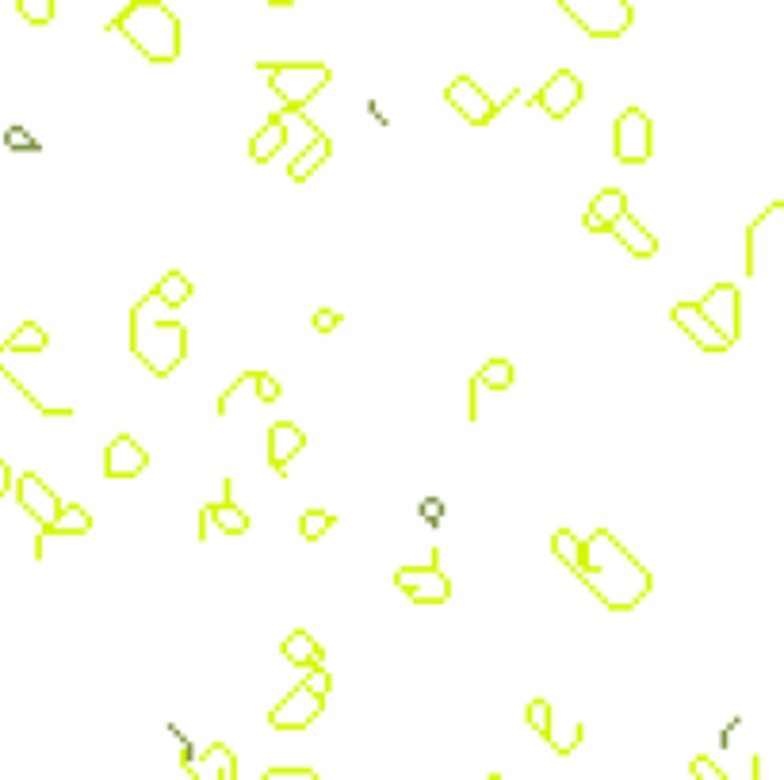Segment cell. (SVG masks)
I'll return each instance as SVG.
<instances>
[{
  "label": "cell",
  "mask_w": 784,
  "mask_h": 780,
  "mask_svg": "<svg viewBox=\"0 0 784 780\" xmlns=\"http://www.w3.org/2000/svg\"><path fill=\"white\" fill-rule=\"evenodd\" d=\"M578 578L609 612H632L651 597L654 589L651 570L639 563L609 528H597L589 540H582Z\"/></svg>",
  "instance_id": "obj_1"
},
{
  "label": "cell",
  "mask_w": 784,
  "mask_h": 780,
  "mask_svg": "<svg viewBox=\"0 0 784 780\" xmlns=\"http://www.w3.org/2000/svg\"><path fill=\"white\" fill-rule=\"evenodd\" d=\"M108 31L123 35L153 65H173L180 58V20L165 0H131Z\"/></svg>",
  "instance_id": "obj_2"
},
{
  "label": "cell",
  "mask_w": 784,
  "mask_h": 780,
  "mask_svg": "<svg viewBox=\"0 0 784 780\" xmlns=\"http://www.w3.org/2000/svg\"><path fill=\"white\" fill-rule=\"evenodd\" d=\"M165 303H157V295L138 299L131 310V352L146 364L150 375H173L184 356H188V329L180 322H165L157 318V310Z\"/></svg>",
  "instance_id": "obj_3"
},
{
  "label": "cell",
  "mask_w": 784,
  "mask_h": 780,
  "mask_svg": "<svg viewBox=\"0 0 784 780\" xmlns=\"http://www.w3.org/2000/svg\"><path fill=\"white\" fill-rule=\"evenodd\" d=\"M257 69L268 77V88L284 100V108L291 111H303L329 85V65L322 62H261Z\"/></svg>",
  "instance_id": "obj_4"
},
{
  "label": "cell",
  "mask_w": 784,
  "mask_h": 780,
  "mask_svg": "<svg viewBox=\"0 0 784 780\" xmlns=\"http://www.w3.org/2000/svg\"><path fill=\"white\" fill-rule=\"evenodd\" d=\"M559 8L589 39H620L635 23V8L628 0H559Z\"/></svg>",
  "instance_id": "obj_5"
},
{
  "label": "cell",
  "mask_w": 784,
  "mask_h": 780,
  "mask_svg": "<svg viewBox=\"0 0 784 780\" xmlns=\"http://www.w3.org/2000/svg\"><path fill=\"white\" fill-rule=\"evenodd\" d=\"M612 153L616 161L624 165H647L654 153V127L651 115L639 108H624L616 115V127H612Z\"/></svg>",
  "instance_id": "obj_6"
},
{
  "label": "cell",
  "mask_w": 784,
  "mask_h": 780,
  "mask_svg": "<svg viewBox=\"0 0 784 780\" xmlns=\"http://www.w3.org/2000/svg\"><path fill=\"white\" fill-rule=\"evenodd\" d=\"M513 96H517V92H509L505 100H494V96H490L475 77H456L452 85L444 88L448 108L456 111L463 123H471V127H486V123H494V115H498Z\"/></svg>",
  "instance_id": "obj_7"
},
{
  "label": "cell",
  "mask_w": 784,
  "mask_h": 780,
  "mask_svg": "<svg viewBox=\"0 0 784 780\" xmlns=\"http://www.w3.org/2000/svg\"><path fill=\"white\" fill-rule=\"evenodd\" d=\"M394 585H398L414 605H444V601L452 597V578L444 574L436 551L425 566H398Z\"/></svg>",
  "instance_id": "obj_8"
},
{
  "label": "cell",
  "mask_w": 784,
  "mask_h": 780,
  "mask_svg": "<svg viewBox=\"0 0 784 780\" xmlns=\"http://www.w3.org/2000/svg\"><path fill=\"white\" fill-rule=\"evenodd\" d=\"M582 96H586L582 81L570 69H559V73H551L544 85L528 96V108H540L551 119H567L570 111L582 104Z\"/></svg>",
  "instance_id": "obj_9"
},
{
  "label": "cell",
  "mask_w": 784,
  "mask_h": 780,
  "mask_svg": "<svg viewBox=\"0 0 784 780\" xmlns=\"http://www.w3.org/2000/svg\"><path fill=\"white\" fill-rule=\"evenodd\" d=\"M697 310L716 325L731 345L742 337V295L735 283H716L704 299H697Z\"/></svg>",
  "instance_id": "obj_10"
},
{
  "label": "cell",
  "mask_w": 784,
  "mask_h": 780,
  "mask_svg": "<svg viewBox=\"0 0 784 780\" xmlns=\"http://www.w3.org/2000/svg\"><path fill=\"white\" fill-rule=\"evenodd\" d=\"M326 712V696H314L306 685H295L291 693L268 712V727L276 731H306L318 723V715Z\"/></svg>",
  "instance_id": "obj_11"
},
{
  "label": "cell",
  "mask_w": 784,
  "mask_h": 780,
  "mask_svg": "<svg viewBox=\"0 0 784 780\" xmlns=\"http://www.w3.org/2000/svg\"><path fill=\"white\" fill-rule=\"evenodd\" d=\"M16 501H20V509L27 513V517L39 524V532H43L50 520L58 517V509H62V498L46 486L43 478L35 475V471H27V475H20L16 482Z\"/></svg>",
  "instance_id": "obj_12"
},
{
  "label": "cell",
  "mask_w": 784,
  "mask_h": 780,
  "mask_svg": "<svg viewBox=\"0 0 784 780\" xmlns=\"http://www.w3.org/2000/svg\"><path fill=\"white\" fill-rule=\"evenodd\" d=\"M150 467V452L134 440V436L119 433L104 448V478L111 482H127V478H138L142 471Z\"/></svg>",
  "instance_id": "obj_13"
},
{
  "label": "cell",
  "mask_w": 784,
  "mask_h": 780,
  "mask_svg": "<svg viewBox=\"0 0 784 780\" xmlns=\"http://www.w3.org/2000/svg\"><path fill=\"white\" fill-rule=\"evenodd\" d=\"M670 318H674L677 329H681V333H685L700 352H708V356H719V352H727V348H731V341H727L716 325L700 314L697 303H674Z\"/></svg>",
  "instance_id": "obj_14"
},
{
  "label": "cell",
  "mask_w": 784,
  "mask_h": 780,
  "mask_svg": "<svg viewBox=\"0 0 784 780\" xmlns=\"http://www.w3.org/2000/svg\"><path fill=\"white\" fill-rule=\"evenodd\" d=\"M306 448V433L299 425H291V421H276L272 429H268V463H272V471L276 475H287V467H291V459Z\"/></svg>",
  "instance_id": "obj_15"
},
{
  "label": "cell",
  "mask_w": 784,
  "mask_h": 780,
  "mask_svg": "<svg viewBox=\"0 0 784 780\" xmlns=\"http://www.w3.org/2000/svg\"><path fill=\"white\" fill-rule=\"evenodd\" d=\"M184 769L192 780H238V758L230 746L215 742L207 754L199 758H184Z\"/></svg>",
  "instance_id": "obj_16"
},
{
  "label": "cell",
  "mask_w": 784,
  "mask_h": 780,
  "mask_svg": "<svg viewBox=\"0 0 784 780\" xmlns=\"http://www.w3.org/2000/svg\"><path fill=\"white\" fill-rule=\"evenodd\" d=\"M609 238H616L628 253H632L635 260H651L654 253H658V238H654L651 230L639 222V218L632 215V211H624V215L616 218L609 226Z\"/></svg>",
  "instance_id": "obj_17"
},
{
  "label": "cell",
  "mask_w": 784,
  "mask_h": 780,
  "mask_svg": "<svg viewBox=\"0 0 784 780\" xmlns=\"http://www.w3.org/2000/svg\"><path fill=\"white\" fill-rule=\"evenodd\" d=\"M207 520H215L226 536H245V532H249V513H241L238 509V501L230 494V478H226V498L215 501V505H207V509L199 513V543L207 536Z\"/></svg>",
  "instance_id": "obj_18"
},
{
  "label": "cell",
  "mask_w": 784,
  "mask_h": 780,
  "mask_svg": "<svg viewBox=\"0 0 784 780\" xmlns=\"http://www.w3.org/2000/svg\"><path fill=\"white\" fill-rule=\"evenodd\" d=\"M628 211V195L620 188H601L586 207V230L589 234H609V226Z\"/></svg>",
  "instance_id": "obj_19"
},
{
  "label": "cell",
  "mask_w": 784,
  "mask_h": 780,
  "mask_svg": "<svg viewBox=\"0 0 784 780\" xmlns=\"http://www.w3.org/2000/svg\"><path fill=\"white\" fill-rule=\"evenodd\" d=\"M781 218H784V203L781 199H773L762 215L746 226V276L758 272V253H762V245L769 241V230H773Z\"/></svg>",
  "instance_id": "obj_20"
},
{
  "label": "cell",
  "mask_w": 784,
  "mask_h": 780,
  "mask_svg": "<svg viewBox=\"0 0 784 780\" xmlns=\"http://www.w3.org/2000/svg\"><path fill=\"white\" fill-rule=\"evenodd\" d=\"M85 532H92V513H88L85 505H62V509H58V517L50 520L43 532H39L35 559H43L46 536H85Z\"/></svg>",
  "instance_id": "obj_21"
},
{
  "label": "cell",
  "mask_w": 784,
  "mask_h": 780,
  "mask_svg": "<svg viewBox=\"0 0 784 780\" xmlns=\"http://www.w3.org/2000/svg\"><path fill=\"white\" fill-rule=\"evenodd\" d=\"M329 153H333V142H329V134H310V142H306V150L303 153H295L291 157V169H287V176L295 180V184H306L310 176L318 173L322 165L329 161Z\"/></svg>",
  "instance_id": "obj_22"
},
{
  "label": "cell",
  "mask_w": 784,
  "mask_h": 780,
  "mask_svg": "<svg viewBox=\"0 0 784 780\" xmlns=\"http://www.w3.org/2000/svg\"><path fill=\"white\" fill-rule=\"evenodd\" d=\"M284 146H287V123H284V115L276 111V115H272V119H268L253 138H249V157H253L257 165H268V161L284 150Z\"/></svg>",
  "instance_id": "obj_23"
},
{
  "label": "cell",
  "mask_w": 784,
  "mask_h": 780,
  "mask_svg": "<svg viewBox=\"0 0 784 780\" xmlns=\"http://www.w3.org/2000/svg\"><path fill=\"white\" fill-rule=\"evenodd\" d=\"M284 658L291 662V666H299V670H314V666H322L326 662V650H322V643L310 635V631L295 628L291 635L284 639Z\"/></svg>",
  "instance_id": "obj_24"
},
{
  "label": "cell",
  "mask_w": 784,
  "mask_h": 780,
  "mask_svg": "<svg viewBox=\"0 0 784 780\" xmlns=\"http://www.w3.org/2000/svg\"><path fill=\"white\" fill-rule=\"evenodd\" d=\"M153 295H157V303H165V306H184L188 299H192V295H196V287H192V280H188L184 272L169 268V272L157 280Z\"/></svg>",
  "instance_id": "obj_25"
},
{
  "label": "cell",
  "mask_w": 784,
  "mask_h": 780,
  "mask_svg": "<svg viewBox=\"0 0 784 780\" xmlns=\"http://www.w3.org/2000/svg\"><path fill=\"white\" fill-rule=\"evenodd\" d=\"M471 383H475V390H509L513 387V364L505 356H494L471 375Z\"/></svg>",
  "instance_id": "obj_26"
},
{
  "label": "cell",
  "mask_w": 784,
  "mask_h": 780,
  "mask_svg": "<svg viewBox=\"0 0 784 780\" xmlns=\"http://www.w3.org/2000/svg\"><path fill=\"white\" fill-rule=\"evenodd\" d=\"M50 345V333H46L39 322H23L16 325V333L0 345V352H46Z\"/></svg>",
  "instance_id": "obj_27"
},
{
  "label": "cell",
  "mask_w": 784,
  "mask_h": 780,
  "mask_svg": "<svg viewBox=\"0 0 784 780\" xmlns=\"http://www.w3.org/2000/svg\"><path fill=\"white\" fill-rule=\"evenodd\" d=\"M551 551H555L559 563H567L570 570L578 574V566H582V540H578L570 528H559V532L551 536Z\"/></svg>",
  "instance_id": "obj_28"
},
{
  "label": "cell",
  "mask_w": 784,
  "mask_h": 780,
  "mask_svg": "<svg viewBox=\"0 0 784 780\" xmlns=\"http://www.w3.org/2000/svg\"><path fill=\"white\" fill-rule=\"evenodd\" d=\"M333 524H337V517L326 513V509H306L303 517H299V536H303L306 543H318Z\"/></svg>",
  "instance_id": "obj_29"
},
{
  "label": "cell",
  "mask_w": 784,
  "mask_h": 780,
  "mask_svg": "<svg viewBox=\"0 0 784 780\" xmlns=\"http://www.w3.org/2000/svg\"><path fill=\"white\" fill-rule=\"evenodd\" d=\"M582 738H586V727H582V723H570L567 731H555V723H551V735H547L544 742H551L555 754H574V750L582 746Z\"/></svg>",
  "instance_id": "obj_30"
},
{
  "label": "cell",
  "mask_w": 784,
  "mask_h": 780,
  "mask_svg": "<svg viewBox=\"0 0 784 780\" xmlns=\"http://www.w3.org/2000/svg\"><path fill=\"white\" fill-rule=\"evenodd\" d=\"M16 12L23 16V23L46 27V23L54 20V0H16Z\"/></svg>",
  "instance_id": "obj_31"
},
{
  "label": "cell",
  "mask_w": 784,
  "mask_h": 780,
  "mask_svg": "<svg viewBox=\"0 0 784 780\" xmlns=\"http://www.w3.org/2000/svg\"><path fill=\"white\" fill-rule=\"evenodd\" d=\"M524 719H528V727H532V731H536L540 738L551 735V704H547L544 696L528 700V708H524Z\"/></svg>",
  "instance_id": "obj_32"
},
{
  "label": "cell",
  "mask_w": 784,
  "mask_h": 780,
  "mask_svg": "<svg viewBox=\"0 0 784 780\" xmlns=\"http://www.w3.org/2000/svg\"><path fill=\"white\" fill-rule=\"evenodd\" d=\"M249 383L257 387V398H261V402H280V394H284L280 379L268 375V371H249Z\"/></svg>",
  "instance_id": "obj_33"
},
{
  "label": "cell",
  "mask_w": 784,
  "mask_h": 780,
  "mask_svg": "<svg viewBox=\"0 0 784 780\" xmlns=\"http://www.w3.org/2000/svg\"><path fill=\"white\" fill-rule=\"evenodd\" d=\"M689 773H693V780H727L723 765H719L716 758H708V754H700V758L689 761Z\"/></svg>",
  "instance_id": "obj_34"
},
{
  "label": "cell",
  "mask_w": 784,
  "mask_h": 780,
  "mask_svg": "<svg viewBox=\"0 0 784 780\" xmlns=\"http://www.w3.org/2000/svg\"><path fill=\"white\" fill-rule=\"evenodd\" d=\"M306 689H310V693L314 696H329V685H333V681H329V673L322 670V666H314V670H306V681H303Z\"/></svg>",
  "instance_id": "obj_35"
},
{
  "label": "cell",
  "mask_w": 784,
  "mask_h": 780,
  "mask_svg": "<svg viewBox=\"0 0 784 780\" xmlns=\"http://www.w3.org/2000/svg\"><path fill=\"white\" fill-rule=\"evenodd\" d=\"M261 780H322L314 769H268Z\"/></svg>",
  "instance_id": "obj_36"
},
{
  "label": "cell",
  "mask_w": 784,
  "mask_h": 780,
  "mask_svg": "<svg viewBox=\"0 0 784 780\" xmlns=\"http://www.w3.org/2000/svg\"><path fill=\"white\" fill-rule=\"evenodd\" d=\"M337 325H341V314H337V310H329V306L314 310V329H318V333H333Z\"/></svg>",
  "instance_id": "obj_37"
},
{
  "label": "cell",
  "mask_w": 784,
  "mask_h": 780,
  "mask_svg": "<svg viewBox=\"0 0 784 780\" xmlns=\"http://www.w3.org/2000/svg\"><path fill=\"white\" fill-rule=\"evenodd\" d=\"M12 482H16V478H12V467H8L4 459H0V498H4L8 490H12Z\"/></svg>",
  "instance_id": "obj_38"
},
{
  "label": "cell",
  "mask_w": 784,
  "mask_h": 780,
  "mask_svg": "<svg viewBox=\"0 0 784 780\" xmlns=\"http://www.w3.org/2000/svg\"><path fill=\"white\" fill-rule=\"evenodd\" d=\"M486 780H505V777H501V773H490V777H486Z\"/></svg>",
  "instance_id": "obj_39"
}]
</instances>
